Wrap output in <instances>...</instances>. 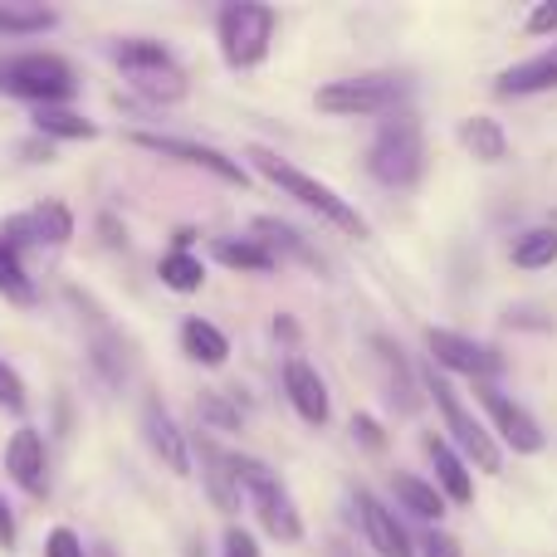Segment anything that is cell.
Returning <instances> with one entry per match:
<instances>
[{
	"mask_svg": "<svg viewBox=\"0 0 557 557\" xmlns=\"http://www.w3.org/2000/svg\"><path fill=\"white\" fill-rule=\"evenodd\" d=\"M250 162H255V172L264 176V182H274L284 196H294L304 211H313L318 221H327V225H337L343 235H357L362 240L367 235V215L357 211L347 196H337L327 182H318V176H308V172H298L294 162H284L278 152H270V147H250Z\"/></svg>",
	"mask_w": 557,
	"mask_h": 557,
	"instance_id": "1",
	"label": "cell"
},
{
	"mask_svg": "<svg viewBox=\"0 0 557 557\" xmlns=\"http://www.w3.org/2000/svg\"><path fill=\"white\" fill-rule=\"evenodd\" d=\"M367 172L382 186H416L425 176V133L411 108H396L382 117L372 147H367Z\"/></svg>",
	"mask_w": 557,
	"mask_h": 557,
	"instance_id": "2",
	"label": "cell"
},
{
	"mask_svg": "<svg viewBox=\"0 0 557 557\" xmlns=\"http://www.w3.org/2000/svg\"><path fill=\"white\" fill-rule=\"evenodd\" d=\"M0 94L29 98L35 108H64L78 94V74L69 59L29 49V54H15L0 64Z\"/></svg>",
	"mask_w": 557,
	"mask_h": 557,
	"instance_id": "3",
	"label": "cell"
},
{
	"mask_svg": "<svg viewBox=\"0 0 557 557\" xmlns=\"http://www.w3.org/2000/svg\"><path fill=\"white\" fill-rule=\"evenodd\" d=\"M411 78L401 74H357V78H333L313 94L318 113L327 117H386L406 103Z\"/></svg>",
	"mask_w": 557,
	"mask_h": 557,
	"instance_id": "4",
	"label": "cell"
},
{
	"mask_svg": "<svg viewBox=\"0 0 557 557\" xmlns=\"http://www.w3.org/2000/svg\"><path fill=\"white\" fill-rule=\"evenodd\" d=\"M235 480H240L245 499L255 504V513H260L264 533L278 543H304V519H298V504L294 494H288V484L278 480L264 460H255V455H240L235 450Z\"/></svg>",
	"mask_w": 557,
	"mask_h": 557,
	"instance_id": "5",
	"label": "cell"
},
{
	"mask_svg": "<svg viewBox=\"0 0 557 557\" xmlns=\"http://www.w3.org/2000/svg\"><path fill=\"white\" fill-rule=\"evenodd\" d=\"M278 29V10L260 5V0H231V5L215 15V39H221V54L231 69H255L270 59Z\"/></svg>",
	"mask_w": 557,
	"mask_h": 557,
	"instance_id": "6",
	"label": "cell"
},
{
	"mask_svg": "<svg viewBox=\"0 0 557 557\" xmlns=\"http://www.w3.org/2000/svg\"><path fill=\"white\" fill-rule=\"evenodd\" d=\"M425 396L435 401V411H441V421H445V431H450V441L460 445V455L465 460H474L484 474H499L504 470V450L494 445V435H490V425L480 421V416L470 411V406L460 401V392H455L445 376H435V367L425 372Z\"/></svg>",
	"mask_w": 557,
	"mask_h": 557,
	"instance_id": "7",
	"label": "cell"
},
{
	"mask_svg": "<svg viewBox=\"0 0 557 557\" xmlns=\"http://www.w3.org/2000/svg\"><path fill=\"white\" fill-rule=\"evenodd\" d=\"M474 401H480L484 416L494 421V431H499L504 450H513V455H539L543 445H548V435H543V425L533 421L529 406H519L513 396H504L494 382H480V386H474Z\"/></svg>",
	"mask_w": 557,
	"mask_h": 557,
	"instance_id": "8",
	"label": "cell"
},
{
	"mask_svg": "<svg viewBox=\"0 0 557 557\" xmlns=\"http://www.w3.org/2000/svg\"><path fill=\"white\" fill-rule=\"evenodd\" d=\"M425 347H431V362L445 367V372H460L480 382H494L504 372V357L494 352L490 343H474L465 333H450V327H425Z\"/></svg>",
	"mask_w": 557,
	"mask_h": 557,
	"instance_id": "9",
	"label": "cell"
},
{
	"mask_svg": "<svg viewBox=\"0 0 557 557\" xmlns=\"http://www.w3.org/2000/svg\"><path fill=\"white\" fill-rule=\"evenodd\" d=\"M127 143L143 147V152H152V157H172V162H182V166H201V172L221 176V182H231V186L250 182V176H245V166L235 162V157H225L221 147L186 143V137H166V133H127Z\"/></svg>",
	"mask_w": 557,
	"mask_h": 557,
	"instance_id": "10",
	"label": "cell"
},
{
	"mask_svg": "<svg viewBox=\"0 0 557 557\" xmlns=\"http://www.w3.org/2000/svg\"><path fill=\"white\" fill-rule=\"evenodd\" d=\"M0 235H5L15 250H29V245H49V250H59V245L74 240V215H69V206L45 201V206H35V211H25V215L0 221Z\"/></svg>",
	"mask_w": 557,
	"mask_h": 557,
	"instance_id": "11",
	"label": "cell"
},
{
	"mask_svg": "<svg viewBox=\"0 0 557 557\" xmlns=\"http://www.w3.org/2000/svg\"><path fill=\"white\" fill-rule=\"evenodd\" d=\"M5 474L29 499H45L49 494V455H45V435L35 425H20L5 441Z\"/></svg>",
	"mask_w": 557,
	"mask_h": 557,
	"instance_id": "12",
	"label": "cell"
},
{
	"mask_svg": "<svg viewBox=\"0 0 557 557\" xmlns=\"http://www.w3.org/2000/svg\"><path fill=\"white\" fill-rule=\"evenodd\" d=\"M352 509H357V519H362L367 548H372L376 557H416L411 539H406V529H401V519H396V509H386L372 490H357Z\"/></svg>",
	"mask_w": 557,
	"mask_h": 557,
	"instance_id": "13",
	"label": "cell"
},
{
	"mask_svg": "<svg viewBox=\"0 0 557 557\" xmlns=\"http://www.w3.org/2000/svg\"><path fill=\"white\" fill-rule=\"evenodd\" d=\"M143 435H147V445H152V455L166 465L172 474H196V465H191V441H186V431L172 421V411H166L162 401H147L143 406Z\"/></svg>",
	"mask_w": 557,
	"mask_h": 557,
	"instance_id": "14",
	"label": "cell"
},
{
	"mask_svg": "<svg viewBox=\"0 0 557 557\" xmlns=\"http://www.w3.org/2000/svg\"><path fill=\"white\" fill-rule=\"evenodd\" d=\"M191 455L201 460V480H206V494L215 499V509H225V513L240 509L245 490H240V480H235V450H221L211 435H196Z\"/></svg>",
	"mask_w": 557,
	"mask_h": 557,
	"instance_id": "15",
	"label": "cell"
},
{
	"mask_svg": "<svg viewBox=\"0 0 557 557\" xmlns=\"http://www.w3.org/2000/svg\"><path fill=\"white\" fill-rule=\"evenodd\" d=\"M553 88H557V39L548 49H539L533 59H523V64L504 69L494 94L499 98H533V94H553Z\"/></svg>",
	"mask_w": 557,
	"mask_h": 557,
	"instance_id": "16",
	"label": "cell"
},
{
	"mask_svg": "<svg viewBox=\"0 0 557 557\" xmlns=\"http://www.w3.org/2000/svg\"><path fill=\"white\" fill-rule=\"evenodd\" d=\"M284 392H288L294 411L304 416L308 425H327V416H333V401H327L323 376H318L313 367L304 362V357H288V362H284Z\"/></svg>",
	"mask_w": 557,
	"mask_h": 557,
	"instance_id": "17",
	"label": "cell"
},
{
	"mask_svg": "<svg viewBox=\"0 0 557 557\" xmlns=\"http://www.w3.org/2000/svg\"><path fill=\"white\" fill-rule=\"evenodd\" d=\"M421 445H425V455H431V465H435V490H441L450 504H470L474 499V480H470V470H465V455L455 450L445 435H421Z\"/></svg>",
	"mask_w": 557,
	"mask_h": 557,
	"instance_id": "18",
	"label": "cell"
},
{
	"mask_svg": "<svg viewBox=\"0 0 557 557\" xmlns=\"http://www.w3.org/2000/svg\"><path fill=\"white\" fill-rule=\"evenodd\" d=\"M372 347H376V362L386 367V396H392V406L396 411H416V406H421V392H416V372L406 367L401 347L382 333L372 337Z\"/></svg>",
	"mask_w": 557,
	"mask_h": 557,
	"instance_id": "19",
	"label": "cell"
},
{
	"mask_svg": "<svg viewBox=\"0 0 557 557\" xmlns=\"http://www.w3.org/2000/svg\"><path fill=\"white\" fill-rule=\"evenodd\" d=\"M460 143H465V152H470L474 162H484V166H494V162H504V157H509V133H504L499 117H490V113L465 117Z\"/></svg>",
	"mask_w": 557,
	"mask_h": 557,
	"instance_id": "20",
	"label": "cell"
},
{
	"mask_svg": "<svg viewBox=\"0 0 557 557\" xmlns=\"http://www.w3.org/2000/svg\"><path fill=\"white\" fill-rule=\"evenodd\" d=\"M182 352L201 367H225L231 362V337H225L215 323H206V318H186L182 323Z\"/></svg>",
	"mask_w": 557,
	"mask_h": 557,
	"instance_id": "21",
	"label": "cell"
},
{
	"mask_svg": "<svg viewBox=\"0 0 557 557\" xmlns=\"http://www.w3.org/2000/svg\"><path fill=\"white\" fill-rule=\"evenodd\" d=\"M392 494L406 513H416V519H425V523L445 519V494L435 490V484H425L421 474H392Z\"/></svg>",
	"mask_w": 557,
	"mask_h": 557,
	"instance_id": "22",
	"label": "cell"
},
{
	"mask_svg": "<svg viewBox=\"0 0 557 557\" xmlns=\"http://www.w3.org/2000/svg\"><path fill=\"white\" fill-rule=\"evenodd\" d=\"M35 133L54 137V143H88V137L98 133L94 123H88L84 113H74V108H35Z\"/></svg>",
	"mask_w": 557,
	"mask_h": 557,
	"instance_id": "23",
	"label": "cell"
},
{
	"mask_svg": "<svg viewBox=\"0 0 557 557\" xmlns=\"http://www.w3.org/2000/svg\"><path fill=\"white\" fill-rule=\"evenodd\" d=\"M113 59L123 64V74H152V69H172V49L162 39H117Z\"/></svg>",
	"mask_w": 557,
	"mask_h": 557,
	"instance_id": "24",
	"label": "cell"
},
{
	"mask_svg": "<svg viewBox=\"0 0 557 557\" xmlns=\"http://www.w3.org/2000/svg\"><path fill=\"white\" fill-rule=\"evenodd\" d=\"M0 294L20 308L35 304V278H29V270H25V250H15L5 235H0Z\"/></svg>",
	"mask_w": 557,
	"mask_h": 557,
	"instance_id": "25",
	"label": "cell"
},
{
	"mask_svg": "<svg viewBox=\"0 0 557 557\" xmlns=\"http://www.w3.org/2000/svg\"><path fill=\"white\" fill-rule=\"evenodd\" d=\"M509 260L519 264V270H548L557 260V225H533V231H523L519 240H513Z\"/></svg>",
	"mask_w": 557,
	"mask_h": 557,
	"instance_id": "26",
	"label": "cell"
},
{
	"mask_svg": "<svg viewBox=\"0 0 557 557\" xmlns=\"http://www.w3.org/2000/svg\"><path fill=\"white\" fill-rule=\"evenodd\" d=\"M215 260H221L225 270H240V274H270L278 264L260 240H215Z\"/></svg>",
	"mask_w": 557,
	"mask_h": 557,
	"instance_id": "27",
	"label": "cell"
},
{
	"mask_svg": "<svg viewBox=\"0 0 557 557\" xmlns=\"http://www.w3.org/2000/svg\"><path fill=\"white\" fill-rule=\"evenodd\" d=\"M54 25H59V15L49 5H20V0L0 5V35H45Z\"/></svg>",
	"mask_w": 557,
	"mask_h": 557,
	"instance_id": "28",
	"label": "cell"
},
{
	"mask_svg": "<svg viewBox=\"0 0 557 557\" xmlns=\"http://www.w3.org/2000/svg\"><path fill=\"white\" fill-rule=\"evenodd\" d=\"M157 274H162V284H166V288H176V294H196V288L206 284V264L196 260L191 250H172V255H162Z\"/></svg>",
	"mask_w": 557,
	"mask_h": 557,
	"instance_id": "29",
	"label": "cell"
},
{
	"mask_svg": "<svg viewBox=\"0 0 557 557\" xmlns=\"http://www.w3.org/2000/svg\"><path fill=\"white\" fill-rule=\"evenodd\" d=\"M255 231H260V235H255V240H260L264 250L274 255V260H278V255H294V260H313V250H308V240L294 231V225L270 221V215H260V221H255Z\"/></svg>",
	"mask_w": 557,
	"mask_h": 557,
	"instance_id": "30",
	"label": "cell"
},
{
	"mask_svg": "<svg viewBox=\"0 0 557 557\" xmlns=\"http://www.w3.org/2000/svg\"><path fill=\"white\" fill-rule=\"evenodd\" d=\"M133 88L147 103H182L186 98V74L182 69H152V74H133Z\"/></svg>",
	"mask_w": 557,
	"mask_h": 557,
	"instance_id": "31",
	"label": "cell"
},
{
	"mask_svg": "<svg viewBox=\"0 0 557 557\" xmlns=\"http://www.w3.org/2000/svg\"><path fill=\"white\" fill-rule=\"evenodd\" d=\"M94 367L103 372V382H123V372H127V362L117 357V337L108 333V337H98L94 343Z\"/></svg>",
	"mask_w": 557,
	"mask_h": 557,
	"instance_id": "32",
	"label": "cell"
},
{
	"mask_svg": "<svg viewBox=\"0 0 557 557\" xmlns=\"http://www.w3.org/2000/svg\"><path fill=\"white\" fill-rule=\"evenodd\" d=\"M0 406H5V411H25L29 406V396H25V382H20V372L15 367L5 362V357H0Z\"/></svg>",
	"mask_w": 557,
	"mask_h": 557,
	"instance_id": "33",
	"label": "cell"
},
{
	"mask_svg": "<svg viewBox=\"0 0 557 557\" xmlns=\"http://www.w3.org/2000/svg\"><path fill=\"white\" fill-rule=\"evenodd\" d=\"M196 411H201V421L215 425V431H235V425H240V411H235V406H225L215 392L201 396V401H196Z\"/></svg>",
	"mask_w": 557,
	"mask_h": 557,
	"instance_id": "34",
	"label": "cell"
},
{
	"mask_svg": "<svg viewBox=\"0 0 557 557\" xmlns=\"http://www.w3.org/2000/svg\"><path fill=\"white\" fill-rule=\"evenodd\" d=\"M45 557H88V548L74 529H49L45 533Z\"/></svg>",
	"mask_w": 557,
	"mask_h": 557,
	"instance_id": "35",
	"label": "cell"
},
{
	"mask_svg": "<svg viewBox=\"0 0 557 557\" xmlns=\"http://www.w3.org/2000/svg\"><path fill=\"white\" fill-rule=\"evenodd\" d=\"M421 557H465V548H460V539H455V533L431 529L421 539Z\"/></svg>",
	"mask_w": 557,
	"mask_h": 557,
	"instance_id": "36",
	"label": "cell"
},
{
	"mask_svg": "<svg viewBox=\"0 0 557 557\" xmlns=\"http://www.w3.org/2000/svg\"><path fill=\"white\" fill-rule=\"evenodd\" d=\"M352 435L367 445V450H382V445H386L382 421H376V416H367V411H362V416H352Z\"/></svg>",
	"mask_w": 557,
	"mask_h": 557,
	"instance_id": "37",
	"label": "cell"
},
{
	"mask_svg": "<svg viewBox=\"0 0 557 557\" xmlns=\"http://www.w3.org/2000/svg\"><path fill=\"white\" fill-rule=\"evenodd\" d=\"M523 29H529V35H553V29H557V0L533 5L529 10V25H523Z\"/></svg>",
	"mask_w": 557,
	"mask_h": 557,
	"instance_id": "38",
	"label": "cell"
},
{
	"mask_svg": "<svg viewBox=\"0 0 557 557\" xmlns=\"http://www.w3.org/2000/svg\"><path fill=\"white\" fill-rule=\"evenodd\" d=\"M221 557H260V543H255V533L231 529V533H225V553Z\"/></svg>",
	"mask_w": 557,
	"mask_h": 557,
	"instance_id": "39",
	"label": "cell"
},
{
	"mask_svg": "<svg viewBox=\"0 0 557 557\" xmlns=\"http://www.w3.org/2000/svg\"><path fill=\"white\" fill-rule=\"evenodd\" d=\"M0 548L15 553V513H10L5 499H0Z\"/></svg>",
	"mask_w": 557,
	"mask_h": 557,
	"instance_id": "40",
	"label": "cell"
},
{
	"mask_svg": "<svg viewBox=\"0 0 557 557\" xmlns=\"http://www.w3.org/2000/svg\"><path fill=\"white\" fill-rule=\"evenodd\" d=\"M274 333H278V337H298V327H294V318H274Z\"/></svg>",
	"mask_w": 557,
	"mask_h": 557,
	"instance_id": "41",
	"label": "cell"
},
{
	"mask_svg": "<svg viewBox=\"0 0 557 557\" xmlns=\"http://www.w3.org/2000/svg\"><path fill=\"white\" fill-rule=\"evenodd\" d=\"M172 240H176V250H191V240H196V231H176V235H172Z\"/></svg>",
	"mask_w": 557,
	"mask_h": 557,
	"instance_id": "42",
	"label": "cell"
},
{
	"mask_svg": "<svg viewBox=\"0 0 557 557\" xmlns=\"http://www.w3.org/2000/svg\"><path fill=\"white\" fill-rule=\"evenodd\" d=\"M333 557H347V548H333Z\"/></svg>",
	"mask_w": 557,
	"mask_h": 557,
	"instance_id": "43",
	"label": "cell"
}]
</instances>
